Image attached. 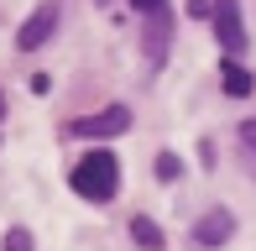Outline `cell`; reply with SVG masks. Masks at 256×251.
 <instances>
[{"instance_id":"1","label":"cell","mask_w":256,"mask_h":251,"mask_svg":"<svg viewBox=\"0 0 256 251\" xmlns=\"http://www.w3.org/2000/svg\"><path fill=\"white\" fill-rule=\"evenodd\" d=\"M115 188H120V162H115V152H104V146L84 152V162L74 168V194L89 199V204H104V199H115Z\"/></svg>"},{"instance_id":"2","label":"cell","mask_w":256,"mask_h":251,"mask_svg":"<svg viewBox=\"0 0 256 251\" xmlns=\"http://www.w3.org/2000/svg\"><path fill=\"white\" fill-rule=\"evenodd\" d=\"M136 10L146 16V58L162 63V58H168V37H172V16H168V6H162V0H136Z\"/></svg>"},{"instance_id":"3","label":"cell","mask_w":256,"mask_h":251,"mask_svg":"<svg viewBox=\"0 0 256 251\" xmlns=\"http://www.w3.org/2000/svg\"><path fill=\"white\" fill-rule=\"evenodd\" d=\"M214 32H220V48L230 52V58H236L240 48H246V21H240V6L236 0H214Z\"/></svg>"},{"instance_id":"4","label":"cell","mask_w":256,"mask_h":251,"mask_svg":"<svg viewBox=\"0 0 256 251\" xmlns=\"http://www.w3.org/2000/svg\"><path fill=\"white\" fill-rule=\"evenodd\" d=\"M126 126H131V110L126 105H110V110H100V116H84V120H74L68 126V136H120Z\"/></svg>"},{"instance_id":"5","label":"cell","mask_w":256,"mask_h":251,"mask_svg":"<svg viewBox=\"0 0 256 251\" xmlns=\"http://www.w3.org/2000/svg\"><path fill=\"white\" fill-rule=\"evenodd\" d=\"M52 32H58V6H42V10H32L26 26L16 32V48H21V52H32V48H42Z\"/></svg>"},{"instance_id":"6","label":"cell","mask_w":256,"mask_h":251,"mask_svg":"<svg viewBox=\"0 0 256 251\" xmlns=\"http://www.w3.org/2000/svg\"><path fill=\"white\" fill-rule=\"evenodd\" d=\"M230 236H236V214L230 210H209L199 225H194V241L199 246H225Z\"/></svg>"},{"instance_id":"7","label":"cell","mask_w":256,"mask_h":251,"mask_svg":"<svg viewBox=\"0 0 256 251\" xmlns=\"http://www.w3.org/2000/svg\"><path fill=\"white\" fill-rule=\"evenodd\" d=\"M220 78H225V94H236V100H240V94H251V74H246L236 58L225 63V74H220Z\"/></svg>"},{"instance_id":"8","label":"cell","mask_w":256,"mask_h":251,"mask_svg":"<svg viewBox=\"0 0 256 251\" xmlns=\"http://www.w3.org/2000/svg\"><path fill=\"white\" fill-rule=\"evenodd\" d=\"M131 236H136V246H146V251H157V246H162V230L146 220V214H136V220H131Z\"/></svg>"},{"instance_id":"9","label":"cell","mask_w":256,"mask_h":251,"mask_svg":"<svg viewBox=\"0 0 256 251\" xmlns=\"http://www.w3.org/2000/svg\"><path fill=\"white\" fill-rule=\"evenodd\" d=\"M178 173H183V157L178 152H157V178H162V184H172Z\"/></svg>"},{"instance_id":"10","label":"cell","mask_w":256,"mask_h":251,"mask_svg":"<svg viewBox=\"0 0 256 251\" xmlns=\"http://www.w3.org/2000/svg\"><path fill=\"white\" fill-rule=\"evenodd\" d=\"M6 251H32V230H6Z\"/></svg>"},{"instance_id":"11","label":"cell","mask_w":256,"mask_h":251,"mask_svg":"<svg viewBox=\"0 0 256 251\" xmlns=\"http://www.w3.org/2000/svg\"><path fill=\"white\" fill-rule=\"evenodd\" d=\"M188 16H214V0H188Z\"/></svg>"},{"instance_id":"12","label":"cell","mask_w":256,"mask_h":251,"mask_svg":"<svg viewBox=\"0 0 256 251\" xmlns=\"http://www.w3.org/2000/svg\"><path fill=\"white\" fill-rule=\"evenodd\" d=\"M240 142H246L251 152H256V120H246V126H240Z\"/></svg>"},{"instance_id":"13","label":"cell","mask_w":256,"mask_h":251,"mask_svg":"<svg viewBox=\"0 0 256 251\" xmlns=\"http://www.w3.org/2000/svg\"><path fill=\"white\" fill-rule=\"evenodd\" d=\"M0 116H6V94H0Z\"/></svg>"}]
</instances>
